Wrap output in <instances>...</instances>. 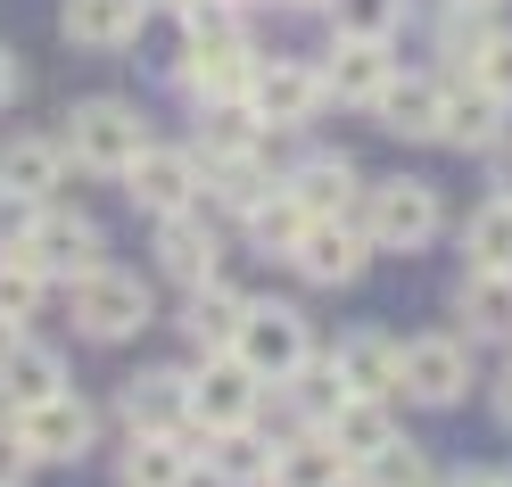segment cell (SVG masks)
<instances>
[{"label": "cell", "mask_w": 512, "mask_h": 487, "mask_svg": "<svg viewBox=\"0 0 512 487\" xmlns=\"http://www.w3.org/2000/svg\"><path fill=\"white\" fill-rule=\"evenodd\" d=\"M356 223H364L372 256H422V248L446 232L438 182H422V174H380V182H364V199H356Z\"/></svg>", "instance_id": "1"}, {"label": "cell", "mask_w": 512, "mask_h": 487, "mask_svg": "<svg viewBox=\"0 0 512 487\" xmlns=\"http://www.w3.org/2000/svg\"><path fill=\"white\" fill-rule=\"evenodd\" d=\"M58 141H67V166L116 182V174L149 149V116H141L133 100H108V91H100V100H75V108H67V133H58Z\"/></svg>", "instance_id": "2"}, {"label": "cell", "mask_w": 512, "mask_h": 487, "mask_svg": "<svg viewBox=\"0 0 512 487\" xmlns=\"http://www.w3.org/2000/svg\"><path fill=\"white\" fill-rule=\"evenodd\" d=\"M67 314H75V339H91V347H124V339L149 331V281L124 273V265H100V273L67 281Z\"/></svg>", "instance_id": "3"}, {"label": "cell", "mask_w": 512, "mask_h": 487, "mask_svg": "<svg viewBox=\"0 0 512 487\" xmlns=\"http://www.w3.org/2000/svg\"><path fill=\"white\" fill-rule=\"evenodd\" d=\"M397 397L405 405H463L471 397V339L463 331H422V339H397Z\"/></svg>", "instance_id": "4"}, {"label": "cell", "mask_w": 512, "mask_h": 487, "mask_svg": "<svg viewBox=\"0 0 512 487\" xmlns=\"http://www.w3.org/2000/svg\"><path fill=\"white\" fill-rule=\"evenodd\" d=\"M248 108H256V124H273V133H306V124L331 108V83H323L314 58L273 50V58H256V75H248Z\"/></svg>", "instance_id": "5"}, {"label": "cell", "mask_w": 512, "mask_h": 487, "mask_svg": "<svg viewBox=\"0 0 512 487\" xmlns=\"http://www.w3.org/2000/svg\"><path fill=\"white\" fill-rule=\"evenodd\" d=\"M232 355H240V364L265 380V388H281V380H290L306 355H314V322H306L298 306H281V298H248Z\"/></svg>", "instance_id": "6"}, {"label": "cell", "mask_w": 512, "mask_h": 487, "mask_svg": "<svg viewBox=\"0 0 512 487\" xmlns=\"http://www.w3.org/2000/svg\"><path fill=\"white\" fill-rule=\"evenodd\" d=\"M248 75H256V42H248V25H223V34H182L174 83H182L199 108H215V100H248Z\"/></svg>", "instance_id": "7"}, {"label": "cell", "mask_w": 512, "mask_h": 487, "mask_svg": "<svg viewBox=\"0 0 512 487\" xmlns=\"http://www.w3.org/2000/svg\"><path fill=\"white\" fill-rule=\"evenodd\" d=\"M17 256H25V265H42L50 289H67V281H83V273L108 265V232H100L83 207H42V215H34V240H25Z\"/></svg>", "instance_id": "8"}, {"label": "cell", "mask_w": 512, "mask_h": 487, "mask_svg": "<svg viewBox=\"0 0 512 487\" xmlns=\"http://www.w3.org/2000/svg\"><path fill=\"white\" fill-rule=\"evenodd\" d=\"M240 421H265V380L240 355H199L190 364V430H240Z\"/></svg>", "instance_id": "9"}, {"label": "cell", "mask_w": 512, "mask_h": 487, "mask_svg": "<svg viewBox=\"0 0 512 487\" xmlns=\"http://www.w3.org/2000/svg\"><path fill=\"white\" fill-rule=\"evenodd\" d=\"M9 421H17V438L34 446V463H83V454L100 446V405L75 397V388H58V397L25 405V413H9Z\"/></svg>", "instance_id": "10"}, {"label": "cell", "mask_w": 512, "mask_h": 487, "mask_svg": "<svg viewBox=\"0 0 512 487\" xmlns=\"http://www.w3.org/2000/svg\"><path fill=\"white\" fill-rule=\"evenodd\" d=\"M116 182H124V199H133V207L157 223V215L199 207V182H207V174H199V149H166V141H149Z\"/></svg>", "instance_id": "11"}, {"label": "cell", "mask_w": 512, "mask_h": 487, "mask_svg": "<svg viewBox=\"0 0 512 487\" xmlns=\"http://www.w3.org/2000/svg\"><path fill=\"white\" fill-rule=\"evenodd\" d=\"M290 265H298V281H314V289H347V281H364L372 240H364L356 215H314L306 232H298V248H290Z\"/></svg>", "instance_id": "12"}, {"label": "cell", "mask_w": 512, "mask_h": 487, "mask_svg": "<svg viewBox=\"0 0 512 487\" xmlns=\"http://www.w3.org/2000/svg\"><path fill=\"white\" fill-rule=\"evenodd\" d=\"M157 273L182 281V289H199V281H223V232H215V215L207 207H182V215H157Z\"/></svg>", "instance_id": "13"}, {"label": "cell", "mask_w": 512, "mask_h": 487, "mask_svg": "<svg viewBox=\"0 0 512 487\" xmlns=\"http://www.w3.org/2000/svg\"><path fill=\"white\" fill-rule=\"evenodd\" d=\"M116 487H199V446H190V430H124Z\"/></svg>", "instance_id": "14"}, {"label": "cell", "mask_w": 512, "mask_h": 487, "mask_svg": "<svg viewBox=\"0 0 512 487\" xmlns=\"http://www.w3.org/2000/svg\"><path fill=\"white\" fill-rule=\"evenodd\" d=\"M190 446H199L207 487H265V479H273L265 421H240V430H190Z\"/></svg>", "instance_id": "15"}, {"label": "cell", "mask_w": 512, "mask_h": 487, "mask_svg": "<svg viewBox=\"0 0 512 487\" xmlns=\"http://www.w3.org/2000/svg\"><path fill=\"white\" fill-rule=\"evenodd\" d=\"M504 116H512V108L496 100V91L463 75V83H446V108H438V141H446V149H463V157H471V149H479V157H496V149L512 141V133H504Z\"/></svg>", "instance_id": "16"}, {"label": "cell", "mask_w": 512, "mask_h": 487, "mask_svg": "<svg viewBox=\"0 0 512 487\" xmlns=\"http://www.w3.org/2000/svg\"><path fill=\"white\" fill-rule=\"evenodd\" d=\"M281 190H290L306 215H356L364 174H356V157H347V149H306L298 166L281 174Z\"/></svg>", "instance_id": "17"}, {"label": "cell", "mask_w": 512, "mask_h": 487, "mask_svg": "<svg viewBox=\"0 0 512 487\" xmlns=\"http://www.w3.org/2000/svg\"><path fill=\"white\" fill-rule=\"evenodd\" d=\"M438 108H446V75H405L397 67L364 116L380 124V133H397V141H438Z\"/></svg>", "instance_id": "18"}, {"label": "cell", "mask_w": 512, "mask_h": 487, "mask_svg": "<svg viewBox=\"0 0 512 487\" xmlns=\"http://www.w3.org/2000/svg\"><path fill=\"white\" fill-rule=\"evenodd\" d=\"M116 413H124V430H190V372L182 364L133 372L124 397H116Z\"/></svg>", "instance_id": "19"}, {"label": "cell", "mask_w": 512, "mask_h": 487, "mask_svg": "<svg viewBox=\"0 0 512 487\" xmlns=\"http://www.w3.org/2000/svg\"><path fill=\"white\" fill-rule=\"evenodd\" d=\"M397 67H405V58H397V42L339 34V42H331V67H323V83H331V100H339V108H372V100H380V83H389Z\"/></svg>", "instance_id": "20"}, {"label": "cell", "mask_w": 512, "mask_h": 487, "mask_svg": "<svg viewBox=\"0 0 512 487\" xmlns=\"http://www.w3.org/2000/svg\"><path fill=\"white\" fill-rule=\"evenodd\" d=\"M149 25V0H58V34L75 50H133Z\"/></svg>", "instance_id": "21"}, {"label": "cell", "mask_w": 512, "mask_h": 487, "mask_svg": "<svg viewBox=\"0 0 512 487\" xmlns=\"http://www.w3.org/2000/svg\"><path fill=\"white\" fill-rule=\"evenodd\" d=\"M323 438H331V454L347 471H364L372 454H389L405 430H397V413H389V397H339V413L323 421Z\"/></svg>", "instance_id": "22"}, {"label": "cell", "mask_w": 512, "mask_h": 487, "mask_svg": "<svg viewBox=\"0 0 512 487\" xmlns=\"http://www.w3.org/2000/svg\"><path fill=\"white\" fill-rule=\"evenodd\" d=\"M455 322L463 339H512V265H463L455 281Z\"/></svg>", "instance_id": "23"}, {"label": "cell", "mask_w": 512, "mask_h": 487, "mask_svg": "<svg viewBox=\"0 0 512 487\" xmlns=\"http://www.w3.org/2000/svg\"><path fill=\"white\" fill-rule=\"evenodd\" d=\"M331 364H339V380H347V397H397V339L372 331V322L339 331Z\"/></svg>", "instance_id": "24"}, {"label": "cell", "mask_w": 512, "mask_h": 487, "mask_svg": "<svg viewBox=\"0 0 512 487\" xmlns=\"http://www.w3.org/2000/svg\"><path fill=\"white\" fill-rule=\"evenodd\" d=\"M58 182H67V141H50V133H9V149H0V190L50 207Z\"/></svg>", "instance_id": "25"}, {"label": "cell", "mask_w": 512, "mask_h": 487, "mask_svg": "<svg viewBox=\"0 0 512 487\" xmlns=\"http://www.w3.org/2000/svg\"><path fill=\"white\" fill-rule=\"evenodd\" d=\"M67 388V355L42 347V339H17L9 355H0V413H25V405H42Z\"/></svg>", "instance_id": "26"}, {"label": "cell", "mask_w": 512, "mask_h": 487, "mask_svg": "<svg viewBox=\"0 0 512 487\" xmlns=\"http://www.w3.org/2000/svg\"><path fill=\"white\" fill-rule=\"evenodd\" d=\"M240 314H248V298H240V289H223V281L182 289V339L199 347V355H232V339H240Z\"/></svg>", "instance_id": "27"}, {"label": "cell", "mask_w": 512, "mask_h": 487, "mask_svg": "<svg viewBox=\"0 0 512 487\" xmlns=\"http://www.w3.org/2000/svg\"><path fill=\"white\" fill-rule=\"evenodd\" d=\"M265 487H356V471L331 454L323 430H290V438H273V479Z\"/></svg>", "instance_id": "28"}, {"label": "cell", "mask_w": 512, "mask_h": 487, "mask_svg": "<svg viewBox=\"0 0 512 487\" xmlns=\"http://www.w3.org/2000/svg\"><path fill=\"white\" fill-rule=\"evenodd\" d=\"M273 397H281V405H290V421H298V430H323V421L339 413V397H347V380H339V364H331V355H323V347H314V355H306V364H298L290 380H281V388H273Z\"/></svg>", "instance_id": "29"}, {"label": "cell", "mask_w": 512, "mask_h": 487, "mask_svg": "<svg viewBox=\"0 0 512 487\" xmlns=\"http://www.w3.org/2000/svg\"><path fill=\"white\" fill-rule=\"evenodd\" d=\"M306 223H314V215L290 199V190H273V199H256V207L240 215V232H248V248H256V256H290Z\"/></svg>", "instance_id": "30"}, {"label": "cell", "mask_w": 512, "mask_h": 487, "mask_svg": "<svg viewBox=\"0 0 512 487\" xmlns=\"http://www.w3.org/2000/svg\"><path fill=\"white\" fill-rule=\"evenodd\" d=\"M463 256L471 265H512V199H479L463 215Z\"/></svg>", "instance_id": "31"}, {"label": "cell", "mask_w": 512, "mask_h": 487, "mask_svg": "<svg viewBox=\"0 0 512 487\" xmlns=\"http://www.w3.org/2000/svg\"><path fill=\"white\" fill-rule=\"evenodd\" d=\"M42 298H50V273L42 265H25V256H0V322H34L42 314Z\"/></svg>", "instance_id": "32"}, {"label": "cell", "mask_w": 512, "mask_h": 487, "mask_svg": "<svg viewBox=\"0 0 512 487\" xmlns=\"http://www.w3.org/2000/svg\"><path fill=\"white\" fill-rule=\"evenodd\" d=\"M331 9V34H364V42H397L405 25V0H323Z\"/></svg>", "instance_id": "33"}, {"label": "cell", "mask_w": 512, "mask_h": 487, "mask_svg": "<svg viewBox=\"0 0 512 487\" xmlns=\"http://www.w3.org/2000/svg\"><path fill=\"white\" fill-rule=\"evenodd\" d=\"M356 487H438V479H430V454L413 438H397L389 454H372V463L356 471Z\"/></svg>", "instance_id": "34"}, {"label": "cell", "mask_w": 512, "mask_h": 487, "mask_svg": "<svg viewBox=\"0 0 512 487\" xmlns=\"http://www.w3.org/2000/svg\"><path fill=\"white\" fill-rule=\"evenodd\" d=\"M471 83H488L512 108V25H488V42H479V58H471Z\"/></svg>", "instance_id": "35"}, {"label": "cell", "mask_w": 512, "mask_h": 487, "mask_svg": "<svg viewBox=\"0 0 512 487\" xmlns=\"http://www.w3.org/2000/svg\"><path fill=\"white\" fill-rule=\"evenodd\" d=\"M34 471H42V463H34V446H25V438H17V421L0 413V487H34Z\"/></svg>", "instance_id": "36"}, {"label": "cell", "mask_w": 512, "mask_h": 487, "mask_svg": "<svg viewBox=\"0 0 512 487\" xmlns=\"http://www.w3.org/2000/svg\"><path fill=\"white\" fill-rule=\"evenodd\" d=\"M488 413L512 430V364H496V380H488Z\"/></svg>", "instance_id": "37"}, {"label": "cell", "mask_w": 512, "mask_h": 487, "mask_svg": "<svg viewBox=\"0 0 512 487\" xmlns=\"http://www.w3.org/2000/svg\"><path fill=\"white\" fill-rule=\"evenodd\" d=\"M17 91H25V67H17V50H9V42H0V108H9V100H17Z\"/></svg>", "instance_id": "38"}, {"label": "cell", "mask_w": 512, "mask_h": 487, "mask_svg": "<svg viewBox=\"0 0 512 487\" xmlns=\"http://www.w3.org/2000/svg\"><path fill=\"white\" fill-rule=\"evenodd\" d=\"M496 199H512V141L496 149Z\"/></svg>", "instance_id": "39"}, {"label": "cell", "mask_w": 512, "mask_h": 487, "mask_svg": "<svg viewBox=\"0 0 512 487\" xmlns=\"http://www.w3.org/2000/svg\"><path fill=\"white\" fill-rule=\"evenodd\" d=\"M446 487H504V471H463V479H446Z\"/></svg>", "instance_id": "40"}, {"label": "cell", "mask_w": 512, "mask_h": 487, "mask_svg": "<svg viewBox=\"0 0 512 487\" xmlns=\"http://www.w3.org/2000/svg\"><path fill=\"white\" fill-rule=\"evenodd\" d=\"M455 9H471V17H488V9H504V0H455Z\"/></svg>", "instance_id": "41"}, {"label": "cell", "mask_w": 512, "mask_h": 487, "mask_svg": "<svg viewBox=\"0 0 512 487\" xmlns=\"http://www.w3.org/2000/svg\"><path fill=\"white\" fill-rule=\"evenodd\" d=\"M265 9H323V0H265Z\"/></svg>", "instance_id": "42"}, {"label": "cell", "mask_w": 512, "mask_h": 487, "mask_svg": "<svg viewBox=\"0 0 512 487\" xmlns=\"http://www.w3.org/2000/svg\"><path fill=\"white\" fill-rule=\"evenodd\" d=\"M166 9H174V17H182V9H190V0H166Z\"/></svg>", "instance_id": "43"}, {"label": "cell", "mask_w": 512, "mask_h": 487, "mask_svg": "<svg viewBox=\"0 0 512 487\" xmlns=\"http://www.w3.org/2000/svg\"><path fill=\"white\" fill-rule=\"evenodd\" d=\"M504 487H512V471H504Z\"/></svg>", "instance_id": "44"}]
</instances>
